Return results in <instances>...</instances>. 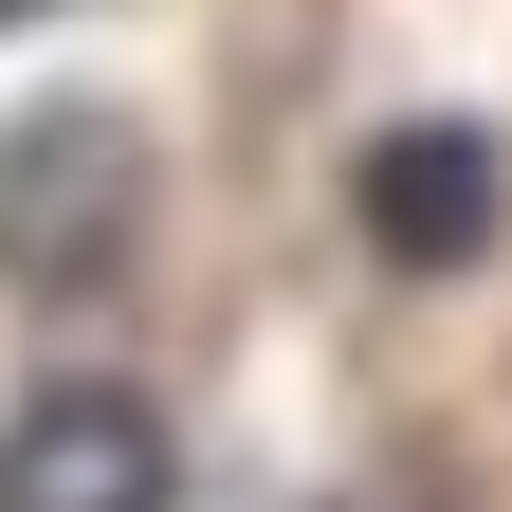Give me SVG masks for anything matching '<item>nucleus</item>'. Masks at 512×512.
<instances>
[{
  "mask_svg": "<svg viewBox=\"0 0 512 512\" xmlns=\"http://www.w3.org/2000/svg\"><path fill=\"white\" fill-rule=\"evenodd\" d=\"M0 19H37V0H0Z\"/></svg>",
  "mask_w": 512,
  "mask_h": 512,
  "instance_id": "20e7f679",
  "label": "nucleus"
},
{
  "mask_svg": "<svg viewBox=\"0 0 512 512\" xmlns=\"http://www.w3.org/2000/svg\"><path fill=\"white\" fill-rule=\"evenodd\" d=\"M128 220H147V147H128L110 110H55V128L0 147V275H19V293L128 275Z\"/></svg>",
  "mask_w": 512,
  "mask_h": 512,
  "instance_id": "f257e3e1",
  "label": "nucleus"
},
{
  "mask_svg": "<svg viewBox=\"0 0 512 512\" xmlns=\"http://www.w3.org/2000/svg\"><path fill=\"white\" fill-rule=\"evenodd\" d=\"M348 202H366V238L403 256V275H476L512 165H494V128H384V147L348 165Z\"/></svg>",
  "mask_w": 512,
  "mask_h": 512,
  "instance_id": "7ed1b4c3",
  "label": "nucleus"
},
{
  "mask_svg": "<svg viewBox=\"0 0 512 512\" xmlns=\"http://www.w3.org/2000/svg\"><path fill=\"white\" fill-rule=\"evenodd\" d=\"M165 494H183V458H165V421L128 384H55L0 439V512H165Z\"/></svg>",
  "mask_w": 512,
  "mask_h": 512,
  "instance_id": "f03ea898",
  "label": "nucleus"
}]
</instances>
